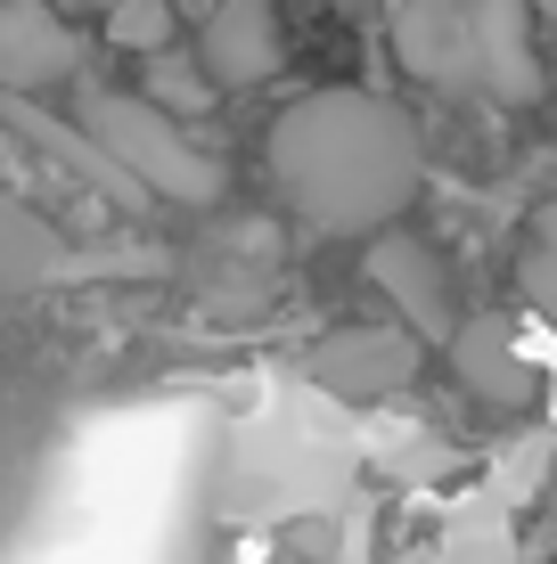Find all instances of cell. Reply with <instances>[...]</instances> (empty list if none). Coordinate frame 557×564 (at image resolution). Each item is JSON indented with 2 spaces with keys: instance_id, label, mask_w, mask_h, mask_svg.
Instances as JSON below:
<instances>
[{
  "instance_id": "6da1fadb",
  "label": "cell",
  "mask_w": 557,
  "mask_h": 564,
  "mask_svg": "<svg viewBox=\"0 0 557 564\" xmlns=\"http://www.w3.org/2000/svg\"><path fill=\"white\" fill-rule=\"evenodd\" d=\"M279 205L320 238H369L418 197V123L377 90H303L263 140Z\"/></svg>"
},
{
  "instance_id": "7a4b0ae2",
  "label": "cell",
  "mask_w": 557,
  "mask_h": 564,
  "mask_svg": "<svg viewBox=\"0 0 557 564\" xmlns=\"http://www.w3.org/2000/svg\"><path fill=\"white\" fill-rule=\"evenodd\" d=\"M74 123L124 164V181L140 188L148 205L214 213L229 197V164L181 123V115H164L157 99H140V90H83V115H74Z\"/></svg>"
},
{
  "instance_id": "3957f363",
  "label": "cell",
  "mask_w": 557,
  "mask_h": 564,
  "mask_svg": "<svg viewBox=\"0 0 557 564\" xmlns=\"http://www.w3.org/2000/svg\"><path fill=\"white\" fill-rule=\"evenodd\" d=\"M427 368V344L410 327H377V319H353V327H329L303 360V377L320 384L329 401H386Z\"/></svg>"
},
{
  "instance_id": "277c9868",
  "label": "cell",
  "mask_w": 557,
  "mask_h": 564,
  "mask_svg": "<svg viewBox=\"0 0 557 564\" xmlns=\"http://www.w3.org/2000/svg\"><path fill=\"white\" fill-rule=\"evenodd\" d=\"M369 286L401 311V327H410L418 344L427 336H451L459 327V286H451V262L435 254L427 238H410V229H369Z\"/></svg>"
},
{
  "instance_id": "5b68a950",
  "label": "cell",
  "mask_w": 557,
  "mask_h": 564,
  "mask_svg": "<svg viewBox=\"0 0 557 564\" xmlns=\"http://www.w3.org/2000/svg\"><path fill=\"white\" fill-rule=\"evenodd\" d=\"M197 66L214 90H255L287 66V25L279 0H214L197 25Z\"/></svg>"
},
{
  "instance_id": "8992f818",
  "label": "cell",
  "mask_w": 557,
  "mask_h": 564,
  "mask_svg": "<svg viewBox=\"0 0 557 564\" xmlns=\"http://www.w3.org/2000/svg\"><path fill=\"white\" fill-rule=\"evenodd\" d=\"M394 57L401 74H418L443 99L475 90V33H468V0H401L394 9Z\"/></svg>"
},
{
  "instance_id": "52a82bcc",
  "label": "cell",
  "mask_w": 557,
  "mask_h": 564,
  "mask_svg": "<svg viewBox=\"0 0 557 564\" xmlns=\"http://www.w3.org/2000/svg\"><path fill=\"white\" fill-rule=\"evenodd\" d=\"M443 344H451V377L468 401H484V410H533L542 401V368L525 360L508 319H459Z\"/></svg>"
},
{
  "instance_id": "ba28073f",
  "label": "cell",
  "mask_w": 557,
  "mask_h": 564,
  "mask_svg": "<svg viewBox=\"0 0 557 564\" xmlns=\"http://www.w3.org/2000/svg\"><path fill=\"white\" fill-rule=\"evenodd\" d=\"M475 33V90L492 107H533L542 99V57H533V17L525 0H468Z\"/></svg>"
},
{
  "instance_id": "9c48e42d",
  "label": "cell",
  "mask_w": 557,
  "mask_h": 564,
  "mask_svg": "<svg viewBox=\"0 0 557 564\" xmlns=\"http://www.w3.org/2000/svg\"><path fill=\"white\" fill-rule=\"evenodd\" d=\"M74 66L83 42L50 0H0V90H57Z\"/></svg>"
},
{
  "instance_id": "30bf717a",
  "label": "cell",
  "mask_w": 557,
  "mask_h": 564,
  "mask_svg": "<svg viewBox=\"0 0 557 564\" xmlns=\"http://www.w3.org/2000/svg\"><path fill=\"white\" fill-rule=\"evenodd\" d=\"M83 246L66 238L57 221H42L17 188H0V295H42V286L83 279Z\"/></svg>"
},
{
  "instance_id": "8fae6325",
  "label": "cell",
  "mask_w": 557,
  "mask_h": 564,
  "mask_svg": "<svg viewBox=\"0 0 557 564\" xmlns=\"http://www.w3.org/2000/svg\"><path fill=\"white\" fill-rule=\"evenodd\" d=\"M0 123L17 131V140H25L33 155H50V164H66L74 181H90V188H107V197H140V188L124 181V164H115V155L90 140L83 123H66V115H42L33 107V90H0Z\"/></svg>"
},
{
  "instance_id": "7c38bea8",
  "label": "cell",
  "mask_w": 557,
  "mask_h": 564,
  "mask_svg": "<svg viewBox=\"0 0 557 564\" xmlns=\"http://www.w3.org/2000/svg\"><path fill=\"white\" fill-rule=\"evenodd\" d=\"M172 0H99V33H107V50H131V57H148V50H164L172 42Z\"/></svg>"
},
{
  "instance_id": "4fadbf2b",
  "label": "cell",
  "mask_w": 557,
  "mask_h": 564,
  "mask_svg": "<svg viewBox=\"0 0 557 564\" xmlns=\"http://www.w3.org/2000/svg\"><path fill=\"white\" fill-rule=\"evenodd\" d=\"M516 286H525V303L542 311V319H557V197L533 213V229H525V254H516Z\"/></svg>"
},
{
  "instance_id": "5bb4252c",
  "label": "cell",
  "mask_w": 557,
  "mask_h": 564,
  "mask_svg": "<svg viewBox=\"0 0 557 564\" xmlns=\"http://www.w3.org/2000/svg\"><path fill=\"white\" fill-rule=\"evenodd\" d=\"M140 99H157L164 115H181V123H189V115L214 107V83H205V74H189L181 57H172V42H164V50H148V83H140Z\"/></svg>"
},
{
  "instance_id": "9a60e30c",
  "label": "cell",
  "mask_w": 557,
  "mask_h": 564,
  "mask_svg": "<svg viewBox=\"0 0 557 564\" xmlns=\"http://www.w3.org/2000/svg\"><path fill=\"white\" fill-rule=\"evenodd\" d=\"M25 491H33V475H25V458L0 442V532H17V516H25Z\"/></svg>"
},
{
  "instance_id": "2e32d148",
  "label": "cell",
  "mask_w": 557,
  "mask_h": 564,
  "mask_svg": "<svg viewBox=\"0 0 557 564\" xmlns=\"http://www.w3.org/2000/svg\"><path fill=\"white\" fill-rule=\"evenodd\" d=\"M549 508H557V466H549Z\"/></svg>"
}]
</instances>
